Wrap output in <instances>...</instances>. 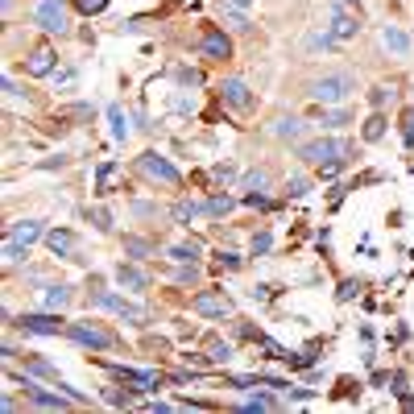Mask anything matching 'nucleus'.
I'll return each mask as SVG.
<instances>
[{"label":"nucleus","mask_w":414,"mask_h":414,"mask_svg":"<svg viewBox=\"0 0 414 414\" xmlns=\"http://www.w3.org/2000/svg\"><path fill=\"white\" fill-rule=\"evenodd\" d=\"M274 133L282 141H294L298 133H303V120H298V116H277V120H274Z\"/></svg>","instance_id":"aec40b11"},{"label":"nucleus","mask_w":414,"mask_h":414,"mask_svg":"<svg viewBox=\"0 0 414 414\" xmlns=\"http://www.w3.org/2000/svg\"><path fill=\"white\" fill-rule=\"evenodd\" d=\"M344 4H357V8H361V0H344Z\"/></svg>","instance_id":"79ce46f5"},{"label":"nucleus","mask_w":414,"mask_h":414,"mask_svg":"<svg viewBox=\"0 0 414 414\" xmlns=\"http://www.w3.org/2000/svg\"><path fill=\"white\" fill-rule=\"evenodd\" d=\"M92 220H95V228H99V232H108V228H112V216H108L104 207H95V212H92Z\"/></svg>","instance_id":"72a5a7b5"},{"label":"nucleus","mask_w":414,"mask_h":414,"mask_svg":"<svg viewBox=\"0 0 414 414\" xmlns=\"http://www.w3.org/2000/svg\"><path fill=\"white\" fill-rule=\"evenodd\" d=\"M265 186H270V174H265V170H253V174H244V191H249V195H261Z\"/></svg>","instance_id":"393cba45"},{"label":"nucleus","mask_w":414,"mask_h":414,"mask_svg":"<svg viewBox=\"0 0 414 414\" xmlns=\"http://www.w3.org/2000/svg\"><path fill=\"white\" fill-rule=\"evenodd\" d=\"M352 92H357V79L348 71H331V75H323V79L311 83V95L319 104H340V99H348Z\"/></svg>","instance_id":"f03ea898"},{"label":"nucleus","mask_w":414,"mask_h":414,"mask_svg":"<svg viewBox=\"0 0 414 414\" xmlns=\"http://www.w3.org/2000/svg\"><path fill=\"white\" fill-rule=\"evenodd\" d=\"M195 216H199V203H191V199H179V203H174V220H179V224H191Z\"/></svg>","instance_id":"a878e982"},{"label":"nucleus","mask_w":414,"mask_h":414,"mask_svg":"<svg viewBox=\"0 0 414 414\" xmlns=\"http://www.w3.org/2000/svg\"><path fill=\"white\" fill-rule=\"evenodd\" d=\"M67 336H71L75 344H88V348H116V336L104 331V327H95V323H71Z\"/></svg>","instance_id":"423d86ee"},{"label":"nucleus","mask_w":414,"mask_h":414,"mask_svg":"<svg viewBox=\"0 0 414 414\" xmlns=\"http://www.w3.org/2000/svg\"><path fill=\"white\" fill-rule=\"evenodd\" d=\"M253 253H270V236H265V232L253 236Z\"/></svg>","instance_id":"4c0bfd02"},{"label":"nucleus","mask_w":414,"mask_h":414,"mask_svg":"<svg viewBox=\"0 0 414 414\" xmlns=\"http://www.w3.org/2000/svg\"><path fill=\"white\" fill-rule=\"evenodd\" d=\"M277 402L274 398H270V394H257V398H249V402H244V410H274Z\"/></svg>","instance_id":"c756f323"},{"label":"nucleus","mask_w":414,"mask_h":414,"mask_svg":"<svg viewBox=\"0 0 414 414\" xmlns=\"http://www.w3.org/2000/svg\"><path fill=\"white\" fill-rule=\"evenodd\" d=\"M21 331H29V336H58V331H67L58 315H42V311H25L21 319H17Z\"/></svg>","instance_id":"6e6552de"},{"label":"nucleus","mask_w":414,"mask_h":414,"mask_svg":"<svg viewBox=\"0 0 414 414\" xmlns=\"http://www.w3.org/2000/svg\"><path fill=\"white\" fill-rule=\"evenodd\" d=\"M307 191H311L307 179H290V183H286V195H294V199H298V195H307Z\"/></svg>","instance_id":"473e14b6"},{"label":"nucleus","mask_w":414,"mask_h":414,"mask_svg":"<svg viewBox=\"0 0 414 414\" xmlns=\"http://www.w3.org/2000/svg\"><path fill=\"white\" fill-rule=\"evenodd\" d=\"M179 79H183V83H203V75H199V71H186V67L179 71Z\"/></svg>","instance_id":"58836bf2"},{"label":"nucleus","mask_w":414,"mask_h":414,"mask_svg":"<svg viewBox=\"0 0 414 414\" xmlns=\"http://www.w3.org/2000/svg\"><path fill=\"white\" fill-rule=\"evenodd\" d=\"M108 120H112V137H116V141L129 137V120H125V108H120V104H112V108H108Z\"/></svg>","instance_id":"412c9836"},{"label":"nucleus","mask_w":414,"mask_h":414,"mask_svg":"<svg viewBox=\"0 0 414 414\" xmlns=\"http://www.w3.org/2000/svg\"><path fill=\"white\" fill-rule=\"evenodd\" d=\"M381 137H385V116L373 112V116L365 120V141H381Z\"/></svg>","instance_id":"4be33fe9"},{"label":"nucleus","mask_w":414,"mask_h":414,"mask_svg":"<svg viewBox=\"0 0 414 414\" xmlns=\"http://www.w3.org/2000/svg\"><path fill=\"white\" fill-rule=\"evenodd\" d=\"M54 79H58L62 88H71V83H75V71H54Z\"/></svg>","instance_id":"ea45409f"},{"label":"nucleus","mask_w":414,"mask_h":414,"mask_svg":"<svg viewBox=\"0 0 414 414\" xmlns=\"http://www.w3.org/2000/svg\"><path fill=\"white\" fill-rule=\"evenodd\" d=\"M216 270H240V257H232V253H220V261H216Z\"/></svg>","instance_id":"f704fd0d"},{"label":"nucleus","mask_w":414,"mask_h":414,"mask_svg":"<svg viewBox=\"0 0 414 414\" xmlns=\"http://www.w3.org/2000/svg\"><path fill=\"white\" fill-rule=\"evenodd\" d=\"M116 277H120V286H129V290H145V286H149V277L141 274L137 265H125V261L116 265Z\"/></svg>","instance_id":"f3484780"},{"label":"nucleus","mask_w":414,"mask_h":414,"mask_svg":"<svg viewBox=\"0 0 414 414\" xmlns=\"http://www.w3.org/2000/svg\"><path fill=\"white\" fill-rule=\"evenodd\" d=\"M207 212H212V216H228L232 212V195H212V199H207Z\"/></svg>","instance_id":"bb28decb"},{"label":"nucleus","mask_w":414,"mask_h":414,"mask_svg":"<svg viewBox=\"0 0 414 414\" xmlns=\"http://www.w3.org/2000/svg\"><path fill=\"white\" fill-rule=\"evenodd\" d=\"M195 315H207V319H224L232 315V298L224 290H203V294H195Z\"/></svg>","instance_id":"39448f33"},{"label":"nucleus","mask_w":414,"mask_h":414,"mask_svg":"<svg viewBox=\"0 0 414 414\" xmlns=\"http://www.w3.org/2000/svg\"><path fill=\"white\" fill-rule=\"evenodd\" d=\"M46 244H50V253H58V257H71L75 253V232H67V228H54V232H46Z\"/></svg>","instance_id":"4468645a"},{"label":"nucleus","mask_w":414,"mask_h":414,"mask_svg":"<svg viewBox=\"0 0 414 414\" xmlns=\"http://www.w3.org/2000/svg\"><path fill=\"white\" fill-rule=\"evenodd\" d=\"M357 290H361V282H344V286H340V303H348Z\"/></svg>","instance_id":"e433bc0d"},{"label":"nucleus","mask_w":414,"mask_h":414,"mask_svg":"<svg viewBox=\"0 0 414 414\" xmlns=\"http://www.w3.org/2000/svg\"><path fill=\"white\" fill-rule=\"evenodd\" d=\"M170 257H174V261H183V265H195V261L203 257V244H199V240H183V244H174V249H170Z\"/></svg>","instance_id":"a211bd4d"},{"label":"nucleus","mask_w":414,"mask_h":414,"mask_svg":"<svg viewBox=\"0 0 414 414\" xmlns=\"http://www.w3.org/2000/svg\"><path fill=\"white\" fill-rule=\"evenodd\" d=\"M203 54L212 58V62H224V58H232V42L224 29H203Z\"/></svg>","instance_id":"9b49d317"},{"label":"nucleus","mask_w":414,"mask_h":414,"mask_svg":"<svg viewBox=\"0 0 414 414\" xmlns=\"http://www.w3.org/2000/svg\"><path fill=\"white\" fill-rule=\"evenodd\" d=\"M67 303H71V290H67V286H50L46 290V307L50 311H58V307H67Z\"/></svg>","instance_id":"b1692460"},{"label":"nucleus","mask_w":414,"mask_h":414,"mask_svg":"<svg viewBox=\"0 0 414 414\" xmlns=\"http://www.w3.org/2000/svg\"><path fill=\"white\" fill-rule=\"evenodd\" d=\"M75 8H79L83 17H95V13H104V8H108V0H75Z\"/></svg>","instance_id":"c85d7f7f"},{"label":"nucleus","mask_w":414,"mask_h":414,"mask_svg":"<svg viewBox=\"0 0 414 414\" xmlns=\"http://www.w3.org/2000/svg\"><path fill=\"white\" fill-rule=\"evenodd\" d=\"M385 95H394V88H373V92H368L373 108H381V104H385Z\"/></svg>","instance_id":"c9c22d12"},{"label":"nucleus","mask_w":414,"mask_h":414,"mask_svg":"<svg viewBox=\"0 0 414 414\" xmlns=\"http://www.w3.org/2000/svg\"><path fill=\"white\" fill-rule=\"evenodd\" d=\"M8 236H13L17 244H25V249H29V244H34V240L42 236V224H38V220H21V224L8 232Z\"/></svg>","instance_id":"6ab92c4d"},{"label":"nucleus","mask_w":414,"mask_h":414,"mask_svg":"<svg viewBox=\"0 0 414 414\" xmlns=\"http://www.w3.org/2000/svg\"><path fill=\"white\" fill-rule=\"evenodd\" d=\"M327 21H331V25H327V34H331L336 42H348V38H357V29H361V25H357V17H348L344 8H331V13H327Z\"/></svg>","instance_id":"f8f14e48"},{"label":"nucleus","mask_w":414,"mask_h":414,"mask_svg":"<svg viewBox=\"0 0 414 414\" xmlns=\"http://www.w3.org/2000/svg\"><path fill=\"white\" fill-rule=\"evenodd\" d=\"M402 137H406V145H414V108L402 112Z\"/></svg>","instance_id":"2f4dec72"},{"label":"nucleus","mask_w":414,"mask_h":414,"mask_svg":"<svg viewBox=\"0 0 414 414\" xmlns=\"http://www.w3.org/2000/svg\"><path fill=\"white\" fill-rule=\"evenodd\" d=\"M352 153H357V145H352V141H331V137L307 141V145L298 149V158H303V162H311V166H344Z\"/></svg>","instance_id":"f257e3e1"},{"label":"nucleus","mask_w":414,"mask_h":414,"mask_svg":"<svg viewBox=\"0 0 414 414\" xmlns=\"http://www.w3.org/2000/svg\"><path fill=\"white\" fill-rule=\"evenodd\" d=\"M232 4H236V8H249V4H253V0H232Z\"/></svg>","instance_id":"a19ab883"},{"label":"nucleus","mask_w":414,"mask_h":414,"mask_svg":"<svg viewBox=\"0 0 414 414\" xmlns=\"http://www.w3.org/2000/svg\"><path fill=\"white\" fill-rule=\"evenodd\" d=\"M71 398V394H67ZM67 398L62 394H46V389H38V385H29V402L34 406H42V410H67Z\"/></svg>","instance_id":"2eb2a0df"},{"label":"nucleus","mask_w":414,"mask_h":414,"mask_svg":"<svg viewBox=\"0 0 414 414\" xmlns=\"http://www.w3.org/2000/svg\"><path fill=\"white\" fill-rule=\"evenodd\" d=\"M153 244L149 240H141V236H125V253H133V257H145Z\"/></svg>","instance_id":"cd10ccee"},{"label":"nucleus","mask_w":414,"mask_h":414,"mask_svg":"<svg viewBox=\"0 0 414 414\" xmlns=\"http://www.w3.org/2000/svg\"><path fill=\"white\" fill-rule=\"evenodd\" d=\"M54 46H46V42H38V46L25 54V75L29 79H46V75H54Z\"/></svg>","instance_id":"0eeeda50"},{"label":"nucleus","mask_w":414,"mask_h":414,"mask_svg":"<svg viewBox=\"0 0 414 414\" xmlns=\"http://www.w3.org/2000/svg\"><path fill=\"white\" fill-rule=\"evenodd\" d=\"M38 25L46 34H67V4L62 0H42L38 4Z\"/></svg>","instance_id":"1a4fd4ad"},{"label":"nucleus","mask_w":414,"mask_h":414,"mask_svg":"<svg viewBox=\"0 0 414 414\" xmlns=\"http://www.w3.org/2000/svg\"><path fill=\"white\" fill-rule=\"evenodd\" d=\"M88 303H92V307H104V311H116L120 319H129V323H145V311L133 307V303H125V298H120V294H112V290H92V294H88Z\"/></svg>","instance_id":"7ed1b4c3"},{"label":"nucleus","mask_w":414,"mask_h":414,"mask_svg":"<svg viewBox=\"0 0 414 414\" xmlns=\"http://www.w3.org/2000/svg\"><path fill=\"white\" fill-rule=\"evenodd\" d=\"M120 179H125V170H120L116 162H104V166L95 170V191H99V195H108V191H116Z\"/></svg>","instance_id":"ddd939ff"},{"label":"nucleus","mask_w":414,"mask_h":414,"mask_svg":"<svg viewBox=\"0 0 414 414\" xmlns=\"http://www.w3.org/2000/svg\"><path fill=\"white\" fill-rule=\"evenodd\" d=\"M381 42L394 50V54H410V38H406L398 25H385V29H381Z\"/></svg>","instance_id":"dca6fc26"},{"label":"nucleus","mask_w":414,"mask_h":414,"mask_svg":"<svg viewBox=\"0 0 414 414\" xmlns=\"http://www.w3.org/2000/svg\"><path fill=\"white\" fill-rule=\"evenodd\" d=\"M25 368H29L34 377H46V381H58V368H50L46 361H38V357H25Z\"/></svg>","instance_id":"5701e85b"},{"label":"nucleus","mask_w":414,"mask_h":414,"mask_svg":"<svg viewBox=\"0 0 414 414\" xmlns=\"http://www.w3.org/2000/svg\"><path fill=\"white\" fill-rule=\"evenodd\" d=\"M228 357H232V348H228V344H220V340L207 348V361H216V365H220V361H228Z\"/></svg>","instance_id":"7c9ffc66"},{"label":"nucleus","mask_w":414,"mask_h":414,"mask_svg":"<svg viewBox=\"0 0 414 414\" xmlns=\"http://www.w3.org/2000/svg\"><path fill=\"white\" fill-rule=\"evenodd\" d=\"M220 99L228 104V108H236V112H253V92H249V83H240V79H224L220 83Z\"/></svg>","instance_id":"9d476101"},{"label":"nucleus","mask_w":414,"mask_h":414,"mask_svg":"<svg viewBox=\"0 0 414 414\" xmlns=\"http://www.w3.org/2000/svg\"><path fill=\"white\" fill-rule=\"evenodd\" d=\"M137 166L149 174V179H153V183H166V186H179V183H183V174H179V170H174L162 153H153V149H149V153H141Z\"/></svg>","instance_id":"20e7f679"}]
</instances>
